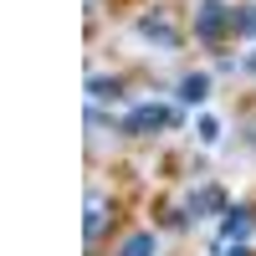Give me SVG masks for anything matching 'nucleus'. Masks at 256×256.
<instances>
[{"instance_id":"f257e3e1","label":"nucleus","mask_w":256,"mask_h":256,"mask_svg":"<svg viewBox=\"0 0 256 256\" xmlns=\"http://www.w3.org/2000/svg\"><path fill=\"white\" fill-rule=\"evenodd\" d=\"M230 26H236V10H226L220 0H200V16H195V36L200 41H220Z\"/></svg>"},{"instance_id":"f03ea898","label":"nucleus","mask_w":256,"mask_h":256,"mask_svg":"<svg viewBox=\"0 0 256 256\" xmlns=\"http://www.w3.org/2000/svg\"><path fill=\"white\" fill-rule=\"evenodd\" d=\"M169 118H174L169 108H159V102H144V108H134V113L123 118V134H154V128H164Z\"/></svg>"},{"instance_id":"7ed1b4c3","label":"nucleus","mask_w":256,"mask_h":256,"mask_svg":"<svg viewBox=\"0 0 256 256\" xmlns=\"http://www.w3.org/2000/svg\"><path fill=\"white\" fill-rule=\"evenodd\" d=\"M138 31H144V36H154V41H164V46H174V41H180L174 26H169L164 16H144V20H138Z\"/></svg>"},{"instance_id":"20e7f679","label":"nucleus","mask_w":256,"mask_h":256,"mask_svg":"<svg viewBox=\"0 0 256 256\" xmlns=\"http://www.w3.org/2000/svg\"><path fill=\"white\" fill-rule=\"evenodd\" d=\"M220 236H226V241H246V236H251V210H230L226 226H220Z\"/></svg>"},{"instance_id":"39448f33","label":"nucleus","mask_w":256,"mask_h":256,"mask_svg":"<svg viewBox=\"0 0 256 256\" xmlns=\"http://www.w3.org/2000/svg\"><path fill=\"white\" fill-rule=\"evenodd\" d=\"M180 98H184V102H205V98H210V77H205V72L184 77V82H180Z\"/></svg>"},{"instance_id":"423d86ee","label":"nucleus","mask_w":256,"mask_h":256,"mask_svg":"<svg viewBox=\"0 0 256 256\" xmlns=\"http://www.w3.org/2000/svg\"><path fill=\"white\" fill-rule=\"evenodd\" d=\"M154 246H159V241H154V230H138V236H128V241H123L118 256H154Z\"/></svg>"},{"instance_id":"0eeeda50","label":"nucleus","mask_w":256,"mask_h":256,"mask_svg":"<svg viewBox=\"0 0 256 256\" xmlns=\"http://www.w3.org/2000/svg\"><path fill=\"white\" fill-rule=\"evenodd\" d=\"M98 230H102V200L92 195L88 200V236H98Z\"/></svg>"},{"instance_id":"6e6552de","label":"nucleus","mask_w":256,"mask_h":256,"mask_svg":"<svg viewBox=\"0 0 256 256\" xmlns=\"http://www.w3.org/2000/svg\"><path fill=\"white\" fill-rule=\"evenodd\" d=\"M88 92H92V98H118V82H108V77H92V82H88Z\"/></svg>"},{"instance_id":"1a4fd4ad","label":"nucleus","mask_w":256,"mask_h":256,"mask_svg":"<svg viewBox=\"0 0 256 256\" xmlns=\"http://www.w3.org/2000/svg\"><path fill=\"white\" fill-rule=\"evenodd\" d=\"M195 210H220V190H200V195H195Z\"/></svg>"},{"instance_id":"9d476101","label":"nucleus","mask_w":256,"mask_h":256,"mask_svg":"<svg viewBox=\"0 0 256 256\" xmlns=\"http://www.w3.org/2000/svg\"><path fill=\"white\" fill-rule=\"evenodd\" d=\"M200 138L216 144V138H220V123H216V118H200Z\"/></svg>"},{"instance_id":"9b49d317","label":"nucleus","mask_w":256,"mask_h":256,"mask_svg":"<svg viewBox=\"0 0 256 256\" xmlns=\"http://www.w3.org/2000/svg\"><path fill=\"white\" fill-rule=\"evenodd\" d=\"M236 31H246V36H256V10H241V16H236Z\"/></svg>"},{"instance_id":"f8f14e48","label":"nucleus","mask_w":256,"mask_h":256,"mask_svg":"<svg viewBox=\"0 0 256 256\" xmlns=\"http://www.w3.org/2000/svg\"><path fill=\"white\" fill-rule=\"evenodd\" d=\"M226 256H246V251H241V246H236V251H226Z\"/></svg>"}]
</instances>
